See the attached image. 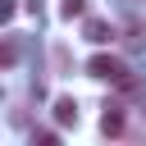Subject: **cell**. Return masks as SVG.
I'll use <instances>...</instances> for the list:
<instances>
[{
  "label": "cell",
  "instance_id": "1",
  "mask_svg": "<svg viewBox=\"0 0 146 146\" xmlns=\"http://www.w3.org/2000/svg\"><path fill=\"white\" fill-rule=\"evenodd\" d=\"M87 73H91V78H105V82H119V87L128 82V64H123L119 55H91V59H87Z\"/></svg>",
  "mask_w": 146,
  "mask_h": 146
},
{
  "label": "cell",
  "instance_id": "2",
  "mask_svg": "<svg viewBox=\"0 0 146 146\" xmlns=\"http://www.w3.org/2000/svg\"><path fill=\"white\" fill-rule=\"evenodd\" d=\"M82 36L96 41V46H105V41H114V27H110L105 18H82Z\"/></svg>",
  "mask_w": 146,
  "mask_h": 146
},
{
  "label": "cell",
  "instance_id": "3",
  "mask_svg": "<svg viewBox=\"0 0 146 146\" xmlns=\"http://www.w3.org/2000/svg\"><path fill=\"white\" fill-rule=\"evenodd\" d=\"M55 123H59V128H73V123H78V100H73V96H59V100H55Z\"/></svg>",
  "mask_w": 146,
  "mask_h": 146
},
{
  "label": "cell",
  "instance_id": "4",
  "mask_svg": "<svg viewBox=\"0 0 146 146\" xmlns=\"http://www.w3.org/2000/svg\"><path fill=\"white\" fill-rule=\"evenodd\" d=\"M100 132H105V137H119V132H123V105H105V114H100Z\"/></svg>",
  "mask_w": 146,
  "mask_h": 146
},
{
  "label": "cell",
  "instance_id": "5",
  "mask_svg": "<svg viewBox=\"0 0 146 146\" xmlns=\"http://www.w3.org/2000/svg\"><path fill=\"white\" fill-rule=\"evenodd\" d=\"M59 18H87V0H59Z\"/></svg>",
  "mask_w": 146,
  "mask_h": 146
},
{
  "label": "cell",
  "instance_id": "6",
  "mask_svg": "<svg viewBox=\"0 0 146 146\" xmlns=\"http://www.w3.org/2000/svg\"><path fill=\"white\" fill-rule=\"evenodd\" d=\"M32 146H64V141H59V132H36Z\"/></svg>",
  "mask_w": 146,
  "mask_h": 146
},
{
  "label": "cell",
  "instance_id": "7",
  "mask_svg": "<svg viewBox=\"0 0 146 146\" xmlns=\"http://www.w3.org/2000/svg\"><path fill=\"white\" fill-rule=\"evenodd\" d=\"M0 59H5V68H14V59H18V46H14V41H5V50H0Z\"/></svg>",
  "mask_w": 146,
  "mask_h": 146
},
{
  "label": "cell",
  "instance_id": "8",
  "mask_svg": "<svg viewBox=\"0 0 146 146\" xmlns=\"http://www.w3.org/2000/svg\"><path fill=\"white\" fill-rule=\"evenodd\" d=\"M14 14H18V0H0V18H5V23H9V18H14Z\"/></svg>",
  "mask_w": 146,
  "mask_h": 146
}]
</instances>
